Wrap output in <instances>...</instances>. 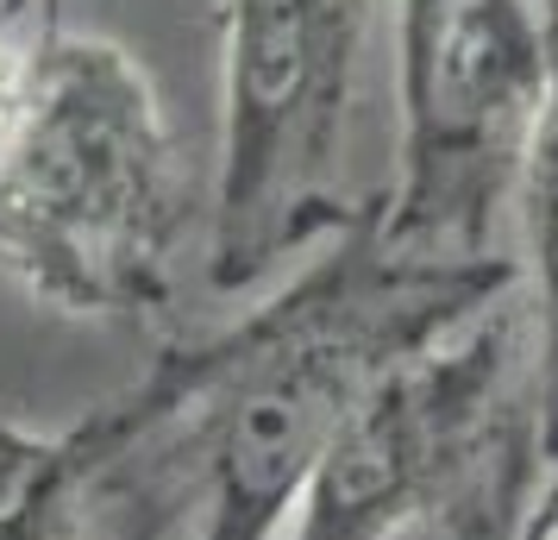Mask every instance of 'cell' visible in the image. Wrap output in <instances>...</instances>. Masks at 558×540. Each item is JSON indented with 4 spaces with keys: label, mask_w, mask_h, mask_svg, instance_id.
I'll list each match as a JSON object with an SVG mask.
<instances>
[{
    "label": "cell",
    "mask_w": 558,
    "mask_h": 540,
    "mask_svg": "<svg viewBox=\"0 0 558 540\" xmlns=\"http://www.w3.org/2000/svg\"><path fill=\"white\" fill-rule=\"evenodd\" d=\"M546 478L527 302L508 289L364 389L282 540H527Z\"/></svg>",
    "instance_id": "obj_3"
},
{
    "label": "cell",
    "mask_w": 558,
    "mask_h": 540,
    "mask_svg": "<svg viewBox=\"0 0 558 540\" xmlns=\"http://www.w3.org/2000/svg\"><path fill=\"white\" fill-rule=\"evenodd\" d=\"M63 38V0H0V157L20 145Z\"/></svg>",
    "instance_id": "obj_8"
},
{
    "label": "cell",
    "mask_w": 558,
    "mask_h": 540,
    "mask_svg": "<svg viewBox=\"0 0 558 540\" xmlns=\"http://www.w3.org/2000/svg\"><path fill=\"white\" fill-rule=\"evenodd\" d=\"M207 189L138 57L63 32L20 145L0 157V284L70 321L157 327L182 296Z\"/></svg>",
    "instance_id": "obj_2"
},
{
    "label": "cell",
    "mask_w": 558,
    "mask_h": 540,
    "mask_svg": "<svg viewBox=\"0 0 558 540\" xmlns=\"http://www.w3.org/2000/svg\"><path fill=\"white\" fill-rule=\"evenodd\" d=\"M0 540H82L70 434L0 421Z\"/></svg>",
    "instance_id": "obj_7"
},
{
    "label": "cell",
    "mask_w": 558,
    "mask_h": 540,
    "mask_svg": "<svg viewBox=\"0 0 558 540\" xmlns=\"http://www.w3.org/2000/svg\"><path fill=\"white\" fill-rule=\"evenodd\" d=\"M553 0H389L396 177L371 232L421 264H483L553 107Z\"/></svg>",
    "instance_id": "obj_5"
},
{
    "label": "cell",
    "mask_w": 558,
    "mask_h": 540,
    "mask_svg": "<svg viewBox=\"0 0 558 540\" xmlns=\"http://www.w3.org/2000/svg\"><path fill=\"white\" fill-rule=\"evenodd\" d=\"M527 540H558V465H553V478H546V490H539V509H533Z\"/></svg>",
    "instance_id": "obj_9"
},
{
    "label": "cell",
    "mask_w": 558,
    "mask_h": 540,
    "mask_svg": "<svg viewBox=\"0 0 558 540\" xmlns=\"http://www.w3.org/2000/svg\"><path fill=\"white\" fill-rule=\"evenodd\" d=\"M389 0H227L220 152L207 182V289L252 296L377 202L352 189L371 32Z\"/></svg>",
    "instance_id": "obj_4"
},
{
    "label": "cell",
    "mask_w": 558,
    "mask_h": 540,
    "mask_svg": "<svg viewBox=\"0 0 558 540\" xmlns=\"http://www.w3.org/2000/svg\"><path fill=\"white\" fill-rule=\"evenodd\" d=\"M553 7H558V0H553Z\"/></svg>",
    "instance_id": "obj_10"
},
{
    "label": "cell",
    "mask_w": 558,
    "mask_h": 540,
    "mask_svg": "<svg viewBox=\"0 0 558 540\" xmlns=\"http://www.w3.org/2000/svg\"><path fill=\"white\" fill-rule=\"evenodd\" d=\"M553 57H558V13H553ZM514 214H521V302H527V334H533V409H539L546 465H558V76Z\"/></svg>",
    "instance_id": "obj_6"
},
{
    "label": "cell",
    "mask_w": 558,
    "mask_h": 540,
    "mask_svg": "<svg viewBox=\"0 0 558 540\" xmlns=\"http://www.w3.org/2000/svg\"><path fill=\"white\" fill-rule=\"evenodd\" d=\"M508 289L521 257L421 264L357 220L264 302L163 339L120 396L63 428L82 540H282L364 389Z\"/></svg>",
    "instance_id": "obj_1"
}]
</instances>
